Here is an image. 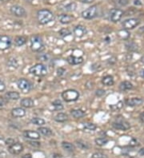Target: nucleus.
<instances>
[{"instance_id":"obj_8","label":"nucleus","mask_w":144,"mask_h":158,"mask_svg":"<svg viewBox=\"0 0 144 158\" xmlns=\"http://www.w3.org/2000/svg\"><path fill=\"white\" fill-rule=\"evenodd\" d=\"M139 24V20L137 19H126L124 22H122V26L123 28L126 30H132L135 27H136Z\"/></svg>"},{"instance_id":"obj_20","label":"nucleus","mask_w":144,"mask_h":158,"mask_svg":"<svg viewBox=\"0 0 144 158\" xmlns=\"http://www.w3.org/2000/svg\"><path fill=\"white\" fill-rule=\"evenodd\" d=\"M119 88L122 91H126V90H130L133 89V85L131 82L128 81H124L121 82V84L119 85Z\"/></svg>"},{"instance_id":"obj_52","label":"nucleus","mask_w":144,"mask_h":158,"mask_svg":"<svg viewBox=\"0 0 144 158\" xmlns=\"http://www.w3.org/2000/svg\"><path fill=\"white\" fill-rule=\"evenodd\" d=\"M139 31V32H144V26L143 27H141Z\"/></svg>"},{"instance_id":"obj_22","label":"nucleus","mask_w":144,"mask_h":158,"mask_svg":"<svg viewBox=\"0 0 144 158\" xmlns=\"http://www.w3.org/2000/svg\"><path fill=\"white\" fill-rule=\"evenodd\" d=\"M102 82L107 86H111L114 85V79H113V77L111 75H107V76L103 77Z\"/></svg>"},{"instance_id":"obj_43","label":"nucleus","mask_w":144,"mask_h":158,"mask_svg":"<svg viewBox=\"0 0 144 158\" xmlns=\"http://www.w3.org/2000/svg\"><path fill=\"white\" fill-rule=\"evenodd\" d=\"M65 72H66V70H64L63 68H59V69H58V70H57V75L59 76V77H60V76H63Z\"/></svg>"},{"instance_id":"obj_46","label":"nucleus","mask_w":144,"mask_h":158,"mask_svg":"<svg viewBox=\"0 0 144 158\" xmlns=\"http://www.w3.org/2000/svg\"><path fill=\"white\" fill-rule=\"evenodd\" d=\"M80 1L83 3H93L95 0H80Z\"/></svg>"},{"instance_id":"obj_10","label":"nucleus","mask_w":144,"mask_h":158,"mask_svg":"<svg viewBox=\"0 0 144 158\" xmlns=\"http://www.w3.org/2000/svg\"><path fill=\"white\" fill-rule=\"evenodd\" d=\"M123 16V11L120 9H112L110 13V19L113 22H118Z\"/></svg>"},{"instance_id":"obj_14","label":"nucleus","mask_w":144,"mask_h":158,"mask_svg":"<svg viewBox=\"0 0 144 158\" xmlns=\"http://www.w3.org/2000/svg\"><path fill=\"white\" fill-rule=\"evenodd\" d=\"M23 136L30 140H39L40 138V134L36 131L26 130L23 132Z\"/></svg>"},{"instance_id":"obj_37","label":"nucleus","mask_w":144,"mask_h":158,"mask_svg":"<svg viewBox=\"0 0 144 158\" xmlns=\"http://www.w3.org/2000/svg\"><path fill=\"white\" fill-rule=\"evenodd\" d=\"M59 34L62 37H66V36H68L69 34H70V31L67 28H63L59 30Z\"/></svg>"},{"instance_id":"obj_40","label":"nucleus","mask_w":144,"mask_h":158,"mask_svg":"<svg viewBox=\"0 0 144 158\" xmlns=\"http://www.w3.org/2000/svg\"><path fill=\"white\" fill-rule=\"evenodd\" d=\"M92 158H107V156L101 153H95L92 156Z\"/></svg>"},{"instance_id":"obj_35","label":"nucleus","mask_w":144,"mask_h":158,"mask_svg":"<svg viewBox=\"0 0 144 158\" xmlns=\"http://www.w3.org/2000/svg\"><path fill=\"white\" fill-rule=\"evenodd\" d=\"M83 126H84V128L86 129H88V130H91V131H94V130H95L96 128H97V126H96L95 124H93V123H90V122H86L83 124Z\"/></svg>"},{"instance_id":"obj_31","label":"nucleus","mask_w":144,"mask_h":158,"mask_svg":"<svg viewBox=\"0 0 144 158\" xmlns=\"http://www.w3.org/2000/svg\"><path fill=\"white\" fill-rule=\"evenodd\" d=\"M126 49L130 50V51H135L138 47H137V45L135 43V42H129L126 44Z\"/></svg>"},{"instance_id":"obj_41","label":"nucleus","mask_w":144,"mask_h":158,"mask_svg":"<svg viewBox=\"0 0 144 158\" xmlns=\"http://www.w3.org/2000/svg\"><path fill=\"white\" fill-rule=\"evenodd\" d=\"M105 90L103 89H97L96 90L95 94L96 96H98V97H103V96L105 94Z\"/></svg>"},{"instance_id":"obj_34","label":"nucleus","mask_w":144,"mask_h":158,"mask_svg":"<svg viewBox=\"0 0 144 158\" xmlns=\"http://www.w3.org/2000/svg\"><path fill=\"white\" fill-rule=\"evenodd\" d=\"M76 3H70L67 4V6L64 7V10L65 11H68V12H72V11H74L75 9H76Z\"/></svg>"},{"instance_id":"obj_12","label":"nucleus","mask_w":144,"mask_h":158,"mask_svg":"<svg viewBox=\"0 0 144 158\" xmlns=\"http://www.w3.org/2000/svg\"><path fill=\"white\" fill-rule=\"evenodd\" d=\"M112 126L115 129H118V130H123V131H126L130 128V125L125 120H122V121H117V122H113Z\"/></svg>"},{"instance_id":"obj_2","label":"nucleus","mask_w":144,"mask_h":158,"mask_svg":"<svg viewBox=\"0 0 144 158\" xmlns=\"http://www.w3.org/2000/svg\"><path fill=\"white\" fill-rule=\"evenodd\" d=\"M30 48L34 52H42L44 50L45 46L43 39L39 35H34L30 38Z\"/></svg>"},{"instance_id":"obj_51","label":"nucleus","mask_w":144,"mask_h":158,"mask_svg":"<svg viewBox=\"0 0 144 158\" xmlns=\"http://www.w3.org/2000/svg\"><path fill=\"white\" fill-rule=\"evenodd\" d=\"M140 119H141V121H143V122L144 123V112H143V113H142V114H141Z\"/></svg>"},{"instance_id":"obj_1","label":"nucleus","mask_w":144,"mask_h":158,"mask_svg":"<svg viewBox=\"0 0 144 158\" xmlns=\"http://www.w3.org/2000/svg\"><path fill=\"white\" fill-rule=\"evenodd\" d=\"M37 18L39 22H40L41 24L45 25L51 21L54 18V15L51 11L47 10V9H43V10L38 11Z\"/></svg>"},{"instance_id":"obj_54","label":"nucleus","mask_w":144,"mask_h":158,"mask_svg":"<svg viewBox=\"0 0 144 158\" xmlns=\"http://www.w3.org/2000/svg\"><path fill=\"white\" fill-rule=\"evenodd\" d=\"M130 158H136V157H130Z\"/></svg>"},{"instance_id":"obj_47","label":"nucleus","mask_w":144,"mask_h":158,"mask_svg":"<svg viewBox=\"0 0 144 158\" xmlns=\"http://www.w3.org/2000/svg\"><path fill=\"white\" fill-rule=\"evenodd\" d=\"M134 4H135V5H137V6H141V5H142L140 0H135V1H134Z\"/></svg>"},{"instance_id":"obj_18","label":"nucleus","mask_w":144,"mask_h":158,"mask_svg":"<svg viewBox=\"0 0 144 158\" xmlns=\"http://www.w3.org/2000/svg\"><path fill=\"white\" fill-rule=\"evenodd\" d=\"M59 22H61L62 24H68V23H70L74 20V17H72L70 15L63 14V15H59Z\"/></svg>"},{"instance_id":"obj_5","label":"nucleus","mask_w":144,"mask_h":158,"mask_svg":"<svg viewBox=\"0 0 144 158\" xmlns=\"http://www.w3.org/2000/svg\"><path fill=\"white\" fill-rule=\"evenodd\" d=\"M17 85L19 89L22 91L23 93H27L30 91L31 89V84L28 80L25 78H20L17 81Z\"/></svg>"},{"instance_id":"obj_28","label":"nucleus","mask_w":144,"mask_h":158,"mask_svg":"<svg viewBox=\"0 0 144 158\" xmlns=\"http://www.w3.org/2000/svg\"><path fill=\"white\" fill-rule=\"evenodd\" d=\"M38 130H39V132H40L43 135H44V136H50L52 135V131L49 129V128L40 127V128H39Z\"/></svg>"},{"instance_id":"obj_49","label":"nucleus","mask_w":144,"mask_h":158,"mask_svg":"<svg viewBox=\"0 0 144 158\" xmlns=\"http://www.w3.org/2000/svg\"><path fill=\"white\" fill-rule=\"evenodd\" d=\"M22 158H32V157H31V155L30 154V153H28V154L23 155L22 157Z\"/></svg>"},{"instance_id":"obj_32","label":"nucleus","mask_w":144,"mask_h":158,"mask_svg":"<svg viewBox=\"0 0 144 158\" xmlns=\"http://www.w3.org/2000/svg\"><path fill=\"white\" fill-rule=\"evenodd\" d=\"M52 105L55 107V110L57 111L62 110L63 109V106L62 105V103H61V102L59 100H56L55 102H53Z\"/></svg>"},{"instance_id":"obj_13","label":"nucleus","mask_w":144,"mask_h":158,"mask_svg":"<svg viewBox=\"0 0 144 158\" xmlns=\"http://www.w3.org/2000/svg\"><path fill=\"white\" fill-rule=\"evenodd\" d=\"M143 103V100L139 97H132V98L126 100V104L128 106H141Z\"/></svg>"},{"instance_id":"obj_42","label":"nucleus","mask_w":144,"mask_h":158,"mask_svg":"<svg viewBox=\"0 0 144 158\" xmlns=\"http://www.w3.org/2000/svg\"><path fill=\"white\" fill-rule=\"evenodd\" d=\"M27 143L30 145L31 146H33V147H39L40 146V143L39 142H38V141H29Z\"/></svg>"},{"instance_id":"obj_36","label":"nucleus","mask_w":144,"mask_h":158,"mask_svg":"<svg viewBox=\"0 0 144 158\" xmlns=\"http://www.w3.org/2000/svg\"><path fill=\"white\" fill-rule=\"evenodd\" d=\"M7 65L9 66H11V67H14V68H17L18 66H19V64L17 63L16 59L13 58H11L8 59Z\"/></svg>"},{"instance_id":"obj_19","label":"nucleus","mask_w":144,"mask_h":158,"mask_svg":"<svg viewBox=\"0 0 144 158\" xmlns=\"http://www.w3.org/2000/svg\"><path fill=\"white\" fill-rule=\"evenodd\" d=\"M21 106L24 108H31L34 106V100L30 98V97H27V98H23L22 100H21Z\"/></svg>"},{"instance_id":"obj_7","label":"nucleus","mask_w":144,"mask_h":158,"mask_svg":"<svg viewBox=\"0 0 144 158\" xmlns=\"http://www.w3.org/2000/svg\"><path fill=\"white\" fill-rule=\"evenodd\" d=\"M12 40L7 35H0V50H5L11 47Z\"/></svg>"},{"instance_id":"obj_45","label":"nucleus","mask_w":144,"mask_h":158,"mask_svg":"<svg viewBox=\"0 0 144 158\" xmlns=\"http://www.w3.org/2000/svg\"><path fill=\"white\" fill-rule=\"evenodd\" d=\"M5 142H6V145H7L10 146V145H11L12 144L15 143V141H14L13 139H11V138H9V139L7 140V141H6Z\"/></svg>"},{"instance_id":"obj_23","label":"nucleus","mask_w":144,"mask_h":158,"mask_svg":"<svg viewBox=\"0 0 144 158\" xmlns=\"http://www.w3.org/2000/svg\"><path fill=\"white\" fill-rule=\"evenodd\" d=\"M26 41H27V38L25 36H19L15 39V44L17 46H21L26 43Z\"/></svg>"},{"instance_id":"obj_3","label":"nucleus","mask_w":144,"mask_h":158,"mask_svg":"<svg viewBox=\"0 0 144 158\" xmlns=\"http://www.w3.org/2000/svg\"><path fill=\"white\" fill-rule=\"evenodd\" d=\"M30 73L33 74L34 76H38V77H42V76H45L47 74V67L41 63H38L36 65H34L30 69Z\"/></svg>"},{"instance_id":"obj_53","label":"nucleus","mask_w":144,"mask_h":158,"mask_svg":"<svg viewBox=\"0 0 144 158\" xmlns=\"http://www.w3.org/2000/svg\"><path fill=\"white\" fill-rule=\"evenodd\" d=\"M2 2H8V1H10V0H1Z\"/></svg>"},{"instance_id":"obj_11","label":"nucleus","mask_w":144,"mask_h":158,"mask_svg":"<svg viewBox=\"0 0 144 158\" xmlns=\"http://www.w3.org/2000/svg\"><path fill=\"white\" fill-rule=\"evenodd\" d=\"M8 150L11 153V154H19L21 153L23 150V146L22 144L19 143V142H15L14 144H12L11 145L8 146Z\"/></svg>"},{"instance_id":"obj_24","label":"nucleus","mask_w":144,"mask_h":158,"mask_svg":"<svg viewBox=\"0 0 144 158\" xmlns=\"http://www.w3.org/2000/svg\"><path fill=\"white\" fill-rule=\"evenodd\" d=\"M70 114L74 118H81L84 117L85 112H83L81 110H72L70 111Z\"/></svg>"},{"instance_id":"obj_29","label":"nucleus","mask_w":144,"mask_h":158,"mask_svg":"<svg viewBox=\"0 0 144 158\" xmlns=\"http://www.w3.org/2000/svg\"><path fill=\"white\" fill-rule=\"evenodd\" d=\"M76 145H77L78 147L82 149V150H87L89 149L88 144L85 142V141H81V140L76 141Z\"/></svg>"},{"instance_id":"obj_9","label":"nucleus","mask_w":144,"mask_h":158,"mask_svg":"<svg viewBox=\"0 0 144 158\" xmlns=\"http://www.w3.org/2000/svg\"><path fill=\"white\" fill-rule=\"evenodd\" d=\"M11 12L13 15L16 16V17H25L26 15V12L25 11V9L21 7V6H18V5H15L12 6L11 7Z\"/></svg>"},{"instance_id":"obj_38","label":"nucleus","mask_w":144,"mask_h":158,"mask_svg":"<svg viewBox=\"0 0 144 158\" xmlns=\"http://www.w3.org/2000/svg\"><path fill=\"white\" fill-rule=\"evenodd\" d=\"M122 102H118L117 104H115V105H112L111 106V109L113 111H116L118 110H120V109H122Z\"/></svg>"},{"instance_id":"obj_44","label":"nucleus","mask_w":144,"mask_h":158,"mask_svg":"<svg viewBox=\"0 0 144 158\" xmlns=\"http://www.w3.org/2000/svg\"><path fill=\"white\" fill-rule=\"evenodd\" d=\"M5 89H6V85L3 81H0V92H3Z\"/></svg>"},{"instance_id":"obj_33","label":"nucleus","mask_w":144,"mask_h":158,"mask_svg":"<svg viewBox=\"0 0 144 158\" xmlns=\"http://www.w3.org/2000/svg\"><path fill=\"white\" fill-rule=\"evenodd\" d=\"M107 142H108V139H107V138H103V137L95 139L96 145H99V146H103V145H105Z\"/></svg>"},{"instance_id":"obj_6","label":"nucleus","mask_w":144,"mask_h":158,"mask_svg":"<svg viewBox=\"0 0 144 158\" xmlns=\"http://www.w3.org/2000/svg\"><path fill=\"white\" fill-rule=\"evenodd\" d=\"M97 11H98V8L97 6H92L91 7L87 8V10L82 12V18L85 19H92L97 15Z\"/></svg>"},{"instance_id":"obj_16","label":"nucleus","mask_w":144,"mask_h":158,"mask_svg":"<svg viewBox=\"0 0 144 158\" xmlns=\"http://www.w3.org/2000/svg\"><path fill=\"white\" fill-rule=\"evenodd\" d=\"M11 114L14 118H22L26 115V111L22 108H15L11 111Z\"/></svg>"},{"instance_id":"obj_26","label":"nucleus","mask_w":144,"mask_h":158,"mask_svg":"<svg viewBox=\"0 0 144 158\" xmlns=\"http://www.w3.org/2000/svg\"><path fill=\"white\" fill-rule=\"evenodd\" d=\"M62 147H63V149L68 151V152H73L75 149L74 145L69 143V142H66V141H63L62 143Z\"/></svg>"},{"instance_id":"obj_50","label":"nucleus","mask_w":144,"mask_h":158,"mask_svg":"<svg viewBox=\"0 0 144 158\" xmlns=\"http://www.w3.org/2000/svg\"><path fill=\"white\" fill-rule=\"evenodd\" d=\"M139 74H140V76L142 77H143L144 78V69L140 70V72H139Z\"/></svg>"},{"instance_id":"obj_17","label":"nucleus","mask_w":144,"mask_h":158,"mask_svg":"<svg viewBox=\"0 0 144 158\" xmlns=\"http://www.w3.org/2000/svg\"><path fill=\"white\" fill-rule=\"evenodd\" d=\"M67 61L70 65H78L83 62V58L82 57H74L71 55L67 58Z\"/></svg>"},{"instance_id":"obj_48","label":"nucleus","mask_w":144,"mask_h":158,"mask_svg":"<svg viewBox=\"0 0 144 158\" xmlns=\"http://www.w3.org/2000/svg\"><path fill=\"white\" fill-rule=\"evenodd\" d=\"M139 154L140 155V156H144V148L141 149L139 151Z\"/></svg>"},{"instance_id":"obj_27","label":"nucleus","mask_w":144,"mask_h":158,"mask_svg":"<svg viewBox=\"0 0 144 158\" xmlns=\"http://www.w3.org/2000/svg\"><path fill=\"white\" fill-rule=\"evenodd\" d=\"M118 36L119 38H121L122 39H124V40H126L128 39L130 37V34L129 32L126 30H119L118 32Z\"/></svg>"},{"instance_id":"obj_30","label":"nucleus","mask_w":144,"mask_h":158,"mask_svg":"<svg viewBox=\"0 0 144 158\" xmlns=\"http://www.w3.org/2000/svg\"><path fill=\"white\" fill-rule=\"evenodd\" d=\"M31 123L36 125H43L45 124V121L40 118H33L31 120Z\"/></svg>"},{"instance_id":"obj_25","label":"nucleus","mask_w":144,"mask_h":158,"mask_svg":"<svg viewBox=\"0 0 144 158\" xmlns=\"http://www.w3.org/2000/svg\"><path fill=\"white\" fill-rule=\"evenodd\" d=\"M67 119H68V116L64 113H59L55 117V120L58 122H64L67 121Z\"/></svg>"},{"instance_id":"obj_4","label":"nucleus","mask_w":144,"mask_h":158,"mask_svg":"<svg viewBox=\"0 0 144 158\" xmlns=\"http://www.w3.org/2000/svg\"><path fill=\"white\" fill-rule=\"evenodd\" d=\"M62 97H63V100L65 102H70L77 101L78 99V97H79V93L74 89H67L66 91L63 92Z\"/></svg>"},{"instance_id":"obj_39","label":"nucleus","mask_w":144,"mask_h":158,"mask_svg":"<svg viewBox=\"0 0 144 158\" xmlns=\"http://www.w3.org/2000/svg\"><path fill=\"white\" fill-rule=\"evenodd\" d=\"M116 3H118L122 7H124L129 3V0H116Z\"/></svg>"},{"instance_id":"obj_15","label":"nucleus","mask_w":144,"mask_h":158,"mask_svg":"<svg viewBox=\"0 0 144 158\" xmlns=\"http://www.w3.org/2000/svg\"><path fill=\"white\" fill-rule=\"evenodd\" d=\"M74 34H75L76 37L81 38L82 36H84L86 34H87L86 27H84L83 26H81V25L76 26L74 30Z\"/></svg>"},{"instance_id":"obj_21","label":"nucleus","mask_w":144,"mask_h":158,"mask_svg":"<svg viewBox=\"0 0 144 158\" xmlns=\"http://www.w3.org/2000/svg\"><path fill=\"white\" fill-rule=\"evenodd\" d=\"M6 97L9 100H18L20 97V94L16 91H10L6 93Z\"/></svg>"}]
</instances>
